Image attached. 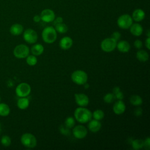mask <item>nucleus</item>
<instances>
[{"label": "nucleus", "mask_w": 150, "mask_h": 150, "mask_svg": "<svg viewBox=\"0 0 150 150\" xmlns=\"http://www.w3.org/2000/svg\"><path fill=\"white\" fill-rule=\"evenodd\" d=\"M22 144L26 148H33L37 145V140L34 135L30 133H25L21 137Z\"/></svg>", "instance_id": "obj_4"}, {"label": "nucleus", "mask_w": 150, "mask_h": 150, "mask_svg": "<svg viewBox=\"0 0 150 150\" xmlns=\"http://www.w3.org/2000/svg\"><path fill=\"white\" fill-rule=\"evenodd\" d=\"M121 33L118 31L114 32L111 35V38L114 40H115L117 42L120 40V39L121 38Z\"/></svg>", "instance_id": "obj_33"}, {"label": "nucleus", "mask_w": 150, "mask_h": 150, "mask_svg": "<svg viewBox=\"0 0 150 150\" xmlns=\"http://www.w3.org/2000/svg\"><path fill=\"white\" fill-rule=\"evenodd\" d=\"M54 29L57 32L60 33H64L67 32L68 30L67 26L65 23H63V22L54 25Z\"/></svg>", "instance_id": "obj_25"}, {"label": "nucleus", "mask_w": 150, "mask_h": 150, "mask_svg": "<svg viewBox=\"0 0 150 150\" xmlns=\"http://www.w3.org/2000/svg\"><path fill=\"white\" fill-rule=\"evenodd\" d=\"M145 46L148 49V50H149L150 49V37H148L146 38V39L145 40Z\"/></svg>", "instance_id": "obj_39"}, {"label": "nucleus", "mask_w": 150, "mask_h": 150, "mask_svg": "<svg viewBox=\"0 0 150 150\" xmlns=\"http://www.w3.org/2000/svg\"><path fill=\"white\" fill-rule=\"evenodd\" d=\"M31 92V87L27 83H21L19 84L15 88V93L19 97L28 96Z\"/></svg>", "instance_id": "obj_8"}, {"label": "nucleus", "mask_w": 150, "mask_h": 150, "mask_svg": "<svg viewBox=\"0 0 150 150\" xmlns=\"http://www.w3.org/2000/svg\"><path fill=\"white\" fill-rule=\"evenodd\" d=\"M117 42L111 38H105L103 40L100 44V47L101 50L106 53H110L112 52L117 46Z\"/></svg>", "instance_id": "obj_6"}, {"label": "nucleus", "mask_w": 150, "mask_h": 150, "mask_svg": "<svg viewBox=\"0 0 150 150\" xmlns=\"http://www.w3.org/2000/svg\"><path fill=\"white\" fill-rule=\"evenodd\" d=\"M26 63L30 66H33L36 64L38 62V59L36 57V56L32 54V55H28L26 57Z\"/></svg>", "instance_id": "obj_28"}, {"label": "nucleus", "mask_w": 150, "mask_h": 150, "mask_svg": "<svg viewBox=\"0 0 150 150\" xmlns=\"http://www.w3.org/2000/svg\"><path fill=\"white\" fill-rule=\"evenodd\" d=\"M10 113V108L8 105L5 103H0V115L6 117Z\"/></svg>", "instance_id": "obj_24"}, {"label": "nucleus", "mask_w": 150, "mask_h": 150, "mask_svg": "<svg viewBox=\"0 0 150 150\" xmlns=\"http://www.w3.org/2000/svg\"><path fill=\"white\" fill-rule=\"evenodd\" d=\"M84 86V87L86 88H88V87H89V85L88 84H87L86 83L84 84H83Z\"/></svg>", "instance_id": "obj_43"}, {"label": "nucleus", "mask_w": 150, "mask_h": 150, "mask_svg": "<svg viewBox=\"0 0 150 150\" xmlns=\"http://www.w3.org/2000/svg\"><path fill=\"white\" fill-rule=\"evenodd\" d=\"M75 125V119L73 117H68L64 121V125L69 128H71L74 127Z\"/></svg>", "instance_id": "obj_30"}, {"label": "nucleus", "mask_w": 150, "mask_h": 150, "mask_svg": "<svg viewBox=\"0 0 150 150\" xmlns=\"http://www.w3.org/2000/svg\"><path fill=\"white\" fill-rule=\"evenodd\" d=\"M101 127V124L98 120H92L88 121V128L91 132H97L100 131Z\"/></svg>", "instance_id": "obj_18"}, {"label": "nucleus", "mask_w": 150, "mask_h": 150, "mask_svg": "<svg viewBox=\"0 0 150 150\" xmlns=\"http://www.w3.org/2000/svg\"><path fill=\"white\" fill-rule=\"evenodd\" d=\"M120 91H121V90H120V88L119 87H115L112 90V93L114 94H115L117 93L118 92H119Z\"/></svg>", "instance_id": "obj_41"}, {"label": "nucleus", "mask_w": 150, "mask_h": 150, "mask_svg": "<svg viewBox=\"0 0 150 150\" xmlns=\"http://www.w3.org/2000/svg\"><path fill=\"white\" fill-rule=\"evenodd\" d=\"M59 131L61 134L64 135H69L71 134L70 128L66 127L65 125H61L59 128Z\"/></svg>", "instance_id": "obj_32"}, {"label": "nucleus", "mask_w": 150, "mask_h": 150, "mask_svg": "<svg viewBox=\"0 0 150 150\" xmlns=\"http://www.w3.org/2000/svg\"><path fill=\"white\" fill-rule=\"evenodd\" d=\"M116 47L118 50L121 53H127L129 51L131 46L128 41L122 40L117 43Z\"/></svg>", "instance_id": "obj_17"}, {"label": "nucleus", "mask_w": 150, "mask_h": 150, "mask_svg": "<svg viewBox=\"0 0 150 150\" xmlns=\"http://www.w3.org/2000/svg\"><path fill=\"white\" fill-rule=\"evenodd\" d=\"M72 133L76 138L80 139H83L87 135V129L84 126L82 125H78L73 128Z\"/></svg>", "instance_id": "obj_11"}, {"label": "nucleus", "mask_w": 150, "mask_h": 150, "mask_svg": "<svg viewBox=\"0 0 150 150\" xmlns=\"http://www.w3.org/2000/svg\"><path fill=\"white\" fill-rule=\"evenodd\" d=\"M59 46L62 49L67 50L73 45V40L69 36H64L59 41Z\"/></svg>", "instance_id": "obj_14"}, {"label": "nucleus", "mask_w": 150, "mask_h": 150, "mask_svg": "<svg viewBox=\"0 0 150 150\" xmlns=\"http://www.w3.org/2000/svg\"><path fill=\"white\" fill-rule=\"evenodd\" d=\"M136 57L139 61L145 62L149 59V54L144 50H139L136 53Z\"/></svg>", "instance_id": "obj_22"}, {"label": "nucleus", "mask_w": 150, "mask_h": 150, "mask_svg": "<svg viewBox=\"0 0 150 150\" xmlns=\"http://www.w3.org/2000/svg\"><path fill=\"white\" fill-rule=\"evenodd\" d=\"M57 32L54 28L52 26L45 27L42 32V38L43 40L48 44L54 43L57 39Z\"/></svg>", "instance_id": "obj_2"}, {"label": "nucleus", "mask_w": 150, "mask_h": 150, "mask_svg": "<svg viewBox=\"0 0 150 150\" xmlns=\"http://www.w3.org/2000/svg\"><path fill=\"white\" fill-rule=\"evenodd\" d=\"M134 46L135 48H137L138 49H140L142 47L143 44H142V42L141 40L137 39L134 42Z\"/></svg>", "instance_id": "obj_34"}, {"label": "nucleus", "mask_w": 150, "mask_h": 150, "mask_svg": "<svg viewBox=\"0 0 150 150\" xmlns=\"http://www.w3.org/2000/svg\"><path fill=\"white\" fill-rule=\"evenodd\" d=\"M126 109V105L124 102L121 100H118L116 101L112 107V110L117 115H121L123 114Z\"/></svg>", "instance_id": "obj_13"}, {"label": "nucleus", "mask_w": 150, "mask_h": 150, "mask_svg": "<svg viewBox=\"0 0 150 150\" xmlns=\"http://www.w3.org/2000/svg\"><path fill=\"white\" fill-rule=\"evenodd\" d=\"M71 79L77 85H83L87 81L88 75L82 70H76L72 73Z\"/></svg>", "instance_id": "obj_3"}, {"label": "nucleus", "mask_w": 150, "mask_h": 150, "mask_svg": "<svg viewBox=\"0 0 150 150\" xmlns=\"http://www.w3.org/2000/svg\"><path fill=\"white\" fill-rule=\"evenodd\" d=\"M130 103L134 106H139L142 104V98L138 95H132L129 98Z\"/></svg>", "instance_id": "obj_23"}, {"label": "nucleus", "mask_w": 150, "mask_h": 150, "mask_svg": "<svg viewBox=\"0 0 150 150\" xmlns=\"http://www.w3.org/2000/svg\"><path fill=\"white\" fill-rule=\"evenodd\" d=\"M1 97H0V103H1Z\"/></svg>", "instance_id": "obj_45"}, {"label": "nucleus", "mask_w": 150, "mask_h": 150, "mask_svg": "<svg viewBox=\"0 0 150 150\" xmlns=\"http://www.w3.org/2000/svg\"><path fill=\"white\" fill-rule=\"evenodd\" d=\"M17 107L21 110H25L29 105V100L26 97H20L17 101Z\"/></svg>", "instance_id": "obj_21"}, {"label": "nucleus", "mask_w": 150, "mask_h": 150, "mask_svg": "<svg viewBox=\"0 0 150 150\" xmlns=\"http://www.w3.org/2000/svg\"><path fill=\"white\" fill-rule=\"evenodd\" d=\"M118 26L122 29H128L133 23V20L129 14H122L120 15L117 21Z\"/></svg>", "instance_id": "obj_5"}, {"label": "nucleus", "mask_w": 150, "mask_h": 150, "mask_svg": "<svg viewBox=\"0 0 150 150\" xmlns=\"http://www.w3.org/2000/svg\"><path fill=\"white\" fill-rule=\"evenodd\" d=\"M129 29L131 33L135 36H141L144 30L142 25L138 23H132Z\"/></svg>", "instance_id": "obj_16"}, {"label": "nucleus", "mask_w": 150, "mask_h": 150, "mask_svg": "<svg viewBox=\"0 0 150 150\" xmlns=\"http://www.w3.org/2000/svg\"><path fill=\"white\" fill-rule=\"evenodd\" d=\"M13 55L18 59L26 58L29 54V48L24 44H20L15 46L13 49Z\"/></svg>", "instance_id": "obj_7"}, {"label": "nucleus", "mask_w": 150, "mask_h": 150, "mask_svg": "<svg viewBox=\"0 0 150 150\" xmlns=\"http://www.w3.org/2000/svg\"><path fill=\"white\" fill-rule=\"evenodd\" d=\"M131 17L133 21L136 22H139L144 19L145 17V13L142 9L137 8L133 11Z\"/></svg>", "instance_id": "obj_15"}, {"label": "nucleus", "mask_w": 150, "mask_h": 150, "mask_svg": "<svg viewBox=\"0 0 150 150\" xmlns=\"http://www.w3.org/2000/svg\"><path fill=\"white\" fill-rule=\"evenodd\" d=\"M1 143L2 145L5 147H8L11 144V138L6 135L2 136L1 139Z\"/></svg>", "instance_id": "obj_31"}, {"label": "nucleus", "mask_w": 150, "mask_h": 150, "mask_svg": "<svg viewBox=\"0 0 150 150\" xmlns=\"http://www.w3.org/2000/svg\"><path fill=\"white\" fill-rule=\"evenodd\" d=\"M44 51V47L40 43L35 44L31 47L30 52L32 54L35 56H39L43 53Z\"/></svg>", "instance_id": "obj_20"}, {"label": "nucleus", "mask_w": 150, "mask_h": 150, "mask_svg": "<svg viewBox=\"0 0 150 150\" xmlns=\"http://www.w3.org/2000/svg\"><path fill=\"white\" fill-rule=\"evenodd\" d=\"M114 96H115V98L116 99H117V100H122V99L124 98V94L121 91H120L117 93L115 94Z\"/></svg>", "instance_id": "obj_37"}, {"label": "nucleus", "mask_w": 150, "mask_h": 150, "mask_svg": "<svg viewBox=\"0 0 150 150\" xmlns=\"http://www.w3.org/2000/svg\"><path fill=\"white\" fill-rule=\"evenodd\" d=\"M146 35H147V37H150V31L149 29L146 32Z\"/></svg>", "instance_id": "obj_42"}, {"label": "nucleus", "mask_w": 150, "mask_h": 150, "mask_svg": "<svg viewBox=\"0 0 150 150\" xmlns=\"http://www.w3.org/2000/svg\"><path fill=\"white\" fill-rule=\"evenodd\" d=\"M115 99L114 94L112 93H107L103 97V100L105 103L107 104H110L114 101Z\"/></svg>", "instance_id": "obj_29"}, {"label": "nucleus", "mask_w": 150, "mask_h": 150, "mask_svg": "<svg viewBox=\"0 0 150 150\" xmlns=\"http://www.w3.org/2000/svg\"><path fill=\"white\" fill-rule=\"evenodd\" d=\"M23 30V27L21 24L19 23H14L13 24L10 29V33L13 36H18L20 35Z\"/></svg>", "instance_id": "obj_19"}, {"label": "nucleus", "mask_w": 150, "mask_h": 150, "mask_svg": "<svg viewBox=\"0 0 150 150\" xmlns=\"http://www.w3.org/2000/svg\"><path fill=\"white\" fill-rule=\"evenodd\" d=\"M75 101L80 107H86L89 103L88 97L84 93H76L74 94Z\"/></svg>", "instance_id": "obj_12"}, {"label": "nucleus", "mask_w": 150, "mask_h": 150, "mask_svg": "<svg viewBox=\"0 0 150 150\" xmlns=\"http://www.w3.org/2000/svg\"><path fill=\"white\" fill-rule=\"evenodd\" d=\"M132 147L135 150H138L141 149L144 146V141L140 139H136L132 141L131 142Z\"/></svg>", "instance_id": "obj_26"}, {"label": "nucleus", "mask_w": 150, "mask_h": 150, "mask_svg": "<svg viewBox=\"0 0 150 150\" xmlns=\"http://www.w3.org/2000/svg\"><path fill=\"white\" fill-rule=\"evenodd\" d=\"M40 16L41 21L46 23H50L56 18L54 11L50 9H45L40 12Z\"/></svg>", "instance_id": "obj_10"}, {"label": "nucleus", "mask_w": 150, "mask_h": 150, "mask_svg": "<svg viewBox=\"0 0 150 150\" xmlns=\"http://www.w3.org/2000/svg\"><path fill=\"white\" fill-rule=\"evenodd\" d=\"M23 38L24 40L28 43L33 44L37 42L38 36L35 30L29 28L24 31Z\"/></svg>", "instance_id": "obj_9"}, {"label": "nucleus", "mask_w": 150, "mask_h": 150, "mask_svg": "<svg viewBox=\"0 0 150 150\" xmlns=\"http://www.w3.org/2000/svg\"><path fill=\"white\" fill-rule=\"evenodd\" d=\"M74 117L77 121L81 124H84L91 119L92 112L90 110L84 107H79L75 110Z\"/></svg>", "instance_id": "obj_1"}, {"label": "nucleus", "mask_w": 150, "mask_h": 150, "mask_svg": "<svg viewBox=\"0 0 150 150\" xmlns=\"http://www.w3.org/2000/svg\"><path fill=\"white\" fill-rule=\"evenodd\" d=\"M63 21V18L61 16H57V18H55L53 20V25H56V24L60 23H62Z\"/></svg>", "instance_id": "obj_36"}, {"label": "nucleus", "mask_w": 150, "mask_h": 150, "mask_svg": "<svg viewBox=\"0 0 150 150\" xmlns=\"http://www.w3.org/2000/svg\"><path fill=\"white\" fill-rule=\"evenodd\" d=\"M142 114V110L140 107H138L134 110V114L137 117L141 115Z\"/></svg>", "instance_id": "obj_38"}, {"label": "nucleus", "mask_w": 150, "mask_h": 150, "mask_svg": "<svg viewBox=\"0 0 150 150\" xmlns=\"http://www.w3.org/2000/svg\"><path fill=\"white\" fill-rule=\"evenodd\" d=\"M146 149L148 150L150 148V138L149 137L146 138L144 141V146Z\"/></svg>", "instance_id": "obj_35"}, {"label": "nucleus", "mask_w": 150, "mask_h": 150, "mask_svg": "<svg viewBox=\"0 0 150 150\" xmlns=\"http://www.w3.org/2000/svg\"><path fill=\"white\" fill-rule=\"evenodd\" d=\"M1 130H2V127H1V123H0V133H1Z\"/></svg>", "instance_id": "obj_44"}, {"label": "nucleus", "mask_w": 150, "mask_h": 150, "mask_svg": "<svg viewBox=\"0 0 150 150\" xmlns=\"http://www.w3.org/2000/svg\"><path fill=\"white\" fill-rule=\"evenodd\" d=\"M92 117L94 120L100 121L104 117V112L101 110H96L92 113Z\"/></svg>", "instance_id": "obj_27"}, {"label": "nucleus", "mask_w": 150, "mask_h": 150, "mask_svg": "<svg viewBox=\"0 0 150 150\" xmlns=\"http://www.w3.org/2000/svg\"><path fill=\"white\" fill-rule=\"evenodd\" d=\"M33 20L36 23H38V22H39L40 21H41V18H40V15H36L33 16Z\"/></svg>", "instance_id": "obj_40"}]
</instances>
